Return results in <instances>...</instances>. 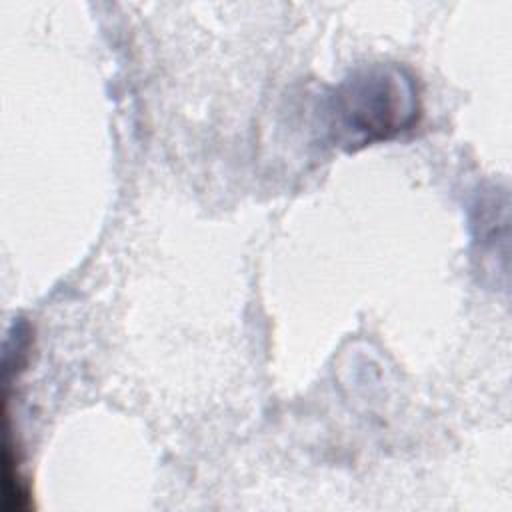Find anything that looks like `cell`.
<instances>
[{"mask_svg":"<svg viewBox=\"0 0 512 512\" xmlns=\"http://www.w3.org/2000/svg\"><path fill=\"white\" fill-rule=\"evenodd\" d=\"M422 112L414 74L396 62L352 70L326 100V132L334 146L360 150L410 130Z\"/></svg>","mask_w":512,"mask_h":512,"instance_id":"obj_1","label":"cell"}]
</instances>
